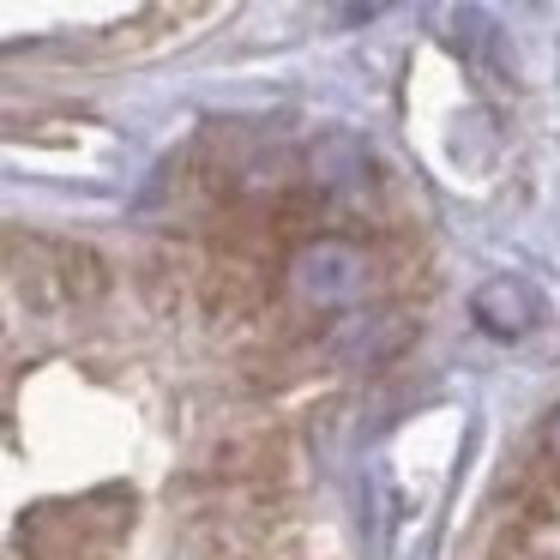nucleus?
Returning a JSON list of instances; mask_svg holds the SVG:
<instances>
[{
    "label": "nucleus",
    "instance_id": "1",
    "mask_svg": "<svg viewBox=\"0 0 560 560\" xmlns=\"http://www.w3.org/2000/svg\"><path fill=\"white\" fill-rule=\"evenodd\" d=\"M295 464V446L278 422H247V428H230L223 440H211L206 452V470L218 482H235L247 494H278L283 476Z\"/></svg>",
    "mask_w": 560,
    "mask_h": 560
},
{
    "label": "nucleus",
    "instance_id": "2",
    "mask_svg": "<svg viewBox=\"0 0 560 560\" xmlns=\"http://www.w3.org/2000/svg\"><path fill=\"white\" fill-rule=\"evenodd\" d=\"M368 271H374L368 247L343 242V235H319V242H307L302 254H295V283H302L319 307L355 302V295L368 290Z\"/></svg>",
    "mask_w": 560,
    "mask_h": 560
},
{
    "label": "nucleus",
    "instance_id": "3",
    "mask_svg": "<svg viewBox=\"0 0 560 560\" xmlns=\"http://www.w3.org/2000/svg\"><path fill=\"white\" fill-rule=\"evenodd\" d=\"M506 506H512L506 524H512V530H524V536L560 530V464L548 458V452H536V458L524 464L518 476H512Z\"/></svg>",
    "mask_w": 560,
    "mask_h": 560
},
{
    "label": "nucleus",
    "instance_id": "4",
    "mask_svg": "<svg viewBox=\"0 0 560 560\" xmlns=\"http://www.w3.org/2000/svg\"><path fill=\"white\" fill-rule=\"evenodd\" d=\"M49 278H55V290H61V302L91 307V302H103V295H109L115 271H109V259H103L97 247H85V242H55V247H49Z\"/></svg>",
    "mask_w": 560,
    "mask_h": 560
},
{
    "label": "nucleus",
    "instance_id": "5",
    "mask_svg": "<svg viewBox=\"0 0 560 560\" xmlns=\"http://www.w3.org/2000/svg\"><path fill=\"white\" fill-rule=\"evenodd\" d=\"M476 319H482L494 338H518V331L536 319V302H530V290H524V283L500 278V283H488V290L476 295Z\"/></svg>",
    "mask_w": 560,
    "mask_h": 560
},
{
    "label": "nucleus",
    "instance_id": "6",
    "mask_svg": "<svg viewBox=\"0 0 560 560\" xmlns=\"http://www.w3.org/2000/svg\"><path fill=\"white\" fill-rule=\"evenodd\" d=\"M548 458L560 464V410H555V422H548Z\"/></svg>",
    "mask_w": 560,
    "mask_h": 560
}]
</instances>
